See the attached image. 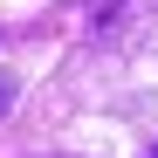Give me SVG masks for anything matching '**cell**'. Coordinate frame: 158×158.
Returning a JSON list of instances; mask_svg holds the SVG:
<instances>
[{
	"mask_svg": "<svg viewBox=\"0 0 158 158\" xmlns=\"http://www.w3.org/2000/svg\"><path fill=\"white\" fill-rule=\"evenodd\" d=\"M117 7H124V0H89V28H96V35L117 28Z\"/></svg>",
	"mask_w": 158,
	"mask_h": 158,
	"instance_id": "cell-1",
	"label": "cell"
},
{
	"mask_svg": "<svg viewBox=\"0 0 158 158\" xmlns=\"http://www.w3.org/2000/svg\"><path fill=\"white\" fill-rule=\"evenodd\" d=\"M7 103H14V83H0V110H7Z\"/></svg>",
	"mask_w": 158,
	"mask_h": 158,
	"instance_id": "cell-2",
	"label": "cell"
},
{
	"mask_svg": "<svg viewBox=\"0 0 158 158\" xmlns=\"http://www.w3.org/2000/svg\"><path fill=\"white\" fill-rule=\"evenodd\" d=\"M151 158H158V151H151Z\"/></svg>",
	"mask_w": 158,
	"mask_h": 158,
	"instance_id": "cell-3",
	"label": "cell"
}]
</instances>
